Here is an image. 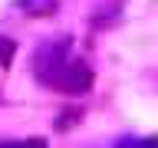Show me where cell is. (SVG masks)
I'll return each mask as SVG.
<instances>
[{"label":"cell","mask_w":158,"mask_h":148,"mask_svg":"<svg viewBox=\"0 0 158 148\" xmlns=\"http://www.w3.org/2000/svg\"><path fill=\"white\" fill-rule=\"evenodd\" d=\"M115 148H158V138H118Z\"/></svg>","instance_id":"6"},{"label":"cell","mask_w":158,"mask_h":148,"mask_svg":"<svg viewBox=\"0 0 158 148\" xmlns=\"http://www.w3.org/2000/svg\"><path fill=\"white\" fill-rule=\"evenodd\" d=\"M66 53H69V36L56 39V43H43V46L36 49V56H33V76H36L43 86H49L53 76L66 66Z\"/></svg>","instance_id":"1"},{"label":"cell","mask_w":158,"mask_h":148,"mask_svg":"<svg viewBox=\"0 0 158 148\" xmlns=\"http://www.w3.org/2000/svg\"><path fill=\"white\" fill-rule=\"evenodd\" d=\"M79 122H82V112H79V109H63L59 118H56V132H66V128L79 125Z\"/></svg>","instance_id":"4"},{"label":"cell","mask_w":158,"mask_h":148,"mask_svg":"<svg viewBox=\"0 0 158 148\" xmlns=\"http://www.w3.org/2000/svg\"><path fill=\"white\" fill-rule=\"evenodd\" d=\"M13 7L23 10L27 17H49L59 10V0H13Z\"/></svg>","instance_id":"3"},{"label":"cell","mask_w":158,"mask_h":148,"mask_svg":"<svg viewBox=\"0 0 158 148\" xmlns=\"http://www.w3.org/2000/svg\"><path fill=\"white\" fill-rule=\"evenodd\" d=\"M0 148H49L46 138H13V142H0Z\"/></svg>","instance_id":"5"},{"label":"cell","mask_w":158,"mask_h":148,"mask_svg":"<svg viewBox=\"0 0 158 148\" xmlns=\"http://www.w3.org/2000/svg\"><path fill=\"white\" fill-rule=\"evenodd\" d=\"M13 53H17V43L7 36H0V66H10L13 63Z\"/></svg>","instance_id":"7"},{"label":"cell","mask_w":158,"mask_h":148,"mask_svg":"<svg viewBox=\"0 0 158 148\" xmlns=\"http://www.w3.org/2000/svg\"><path fill=\"white\" fill-rule=\"evenodd\" d=\"M49 86L59 89V92H66V96H86L89 89H92V69L82 59H66V66L53 76Z\"/></svg>","instance_id":"2"}]
</instances>
